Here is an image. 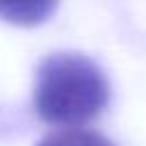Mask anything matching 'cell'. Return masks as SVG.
<instances>
[{"instance_id": "cell-3", "label": "cell", "mask_w": 146, "mask_h": 146, "mask_svg": "<svg viewBox=\"0 0 146 146\" xmlns=\"http://www.w3.org/2000/svg\"><path fill=\"white\" fill-rule=\"evenodd\" d=\"M36 146H114L105 135L84 128H64L43 137Z\"/></svg>"}, {"instance_id": "cell-1", "label": "cell", "mask_w": 146, "mask_h": 146, "mask_svg": "<svg viewBox=\"0 0 146 146\" xmlns=\"http://www.w3.org/2000/svg\"><path fill=\"white\" fill-rule=\"evenodd\" d=\"M107 98L110 84L105 73L82 52H52L39 64L34 110L41 121L80 128L105 110Z\"/></svg>"}, {"instance_id": "cell-2", "label": "cell", "mask_w": 146, "mask_h": 146, "mask_svg": "<svg viewBox=\"0 0 146 146\" xmlns=\"http://www.w3.org/2000/svg\"><path fill=\"white\" fill-rule=\"evenodd\" d=\"M57 5L59 0H0V21L18 27H34L48 21Z\"/></svg>"}]
</instances>
